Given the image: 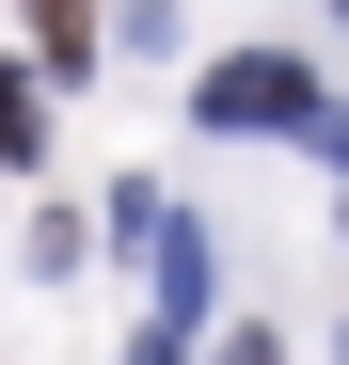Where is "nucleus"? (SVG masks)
Wrapping results in <instances>:
<instances>
[{
	"mask_svg": "<svg viewBox=\"0 0 349 365\" xmlns=\"http://www.w3.org/2000/svg\"><path fill=\"white\" fill-rule=\"evenodd\" d=\"M127 365H174V334H143V349H127Z\"/></svg>",
	"mask_w": 349,
	"mask_h": 365,
	"instance_id": "nucleus-5",
	"label": "nucleus"
},
{
	"mask_svg": "<svg viewBox=\"0 0 349 365\" xmlns=\"http://www.w3.org/2000/svg\"><path fill=\"white\" fill-rule=\"evenodd\" d=\"M32 128H48V96H32V80H0V159H32Z\"/></svg>",
	"mask_w": 349,
	"mask_h": 365,
	"instance_id": "nucleus-3",
	"label": "nucleus"
},
{
	"mask_svg": "<svg viewBox=\"0 0 349 365\" xmlns=\"http://www.w3.org/2000/svg\"><path fill=\"white\" fill-rule=\"evenodd\" d=\"M222 365H286V349H270V334H222Z\"/></svg>",
	"mask_w": 349,
	"mask_h": 365,
	"instance_id": "nucleus-4",
	"label": "nucleus"
},
{
	"mask_svg": "<svg viewBox=\"0 0 349 365\" xmlns=\"http://www.w3.org/2000/svg\"><path fill=\"white\" fill-rule=\"evenodd\" d=\"M32 32H48V64H64V80L95 64V0H32Z\"/></svg>",
	"mask_w": 349,
	"mask_h": 365,
	"instance_id": "nucleus-2",
	"label": "nucleus"
},
{
	"mask_svg": "<svg viewBox=\"0 0 349 365\" xmlns=\"http://www.w3.org/2000/svg\"><path fill=\"white\" fill-rule=\"evenodd\" d=\"M191 111H207V128H302L318 80L286 64V48H239V64H207V80H191Z\"/></svg>",
	"mask_w": 349,
	"mask_h": 365,
	"instance_id": "nucleus-1",
	"label": "nucleus"
}]
</instances>
